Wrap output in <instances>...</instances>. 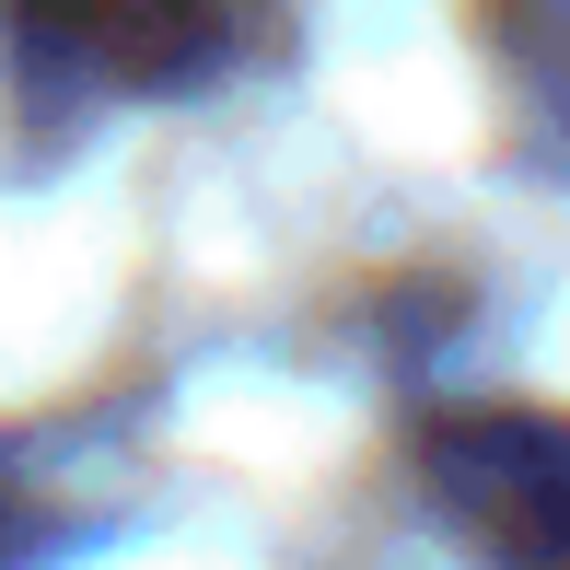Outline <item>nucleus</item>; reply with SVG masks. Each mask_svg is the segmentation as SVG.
I'll return each instance as SVG.
<instances>
[{"instance_id":"f257e3e1","label":"nucleus","mask_w":570,"mask_h":570,"mask_svg":"<svg viewBox=\"0 0 570 570\" xmlns=\"http://www.w3.org/2000/svg\"><path fill=\"white\" fill-rule=\"evenodd\" d=\"M256 0H0L23 94H187L245 47Z\"/></svg>"},{"instance_id":"f03ea898","label":"nucleus","mask_w":570,"mask_h":570,"mask_svg":"<svg viewBox=\"0 0 570 570\" xmlns=\"http://www.w3.org/2000/svg\"><path fill=\"white\" fill-rule=\"evenodd\" d=\"M443 501L501 570H570V443L524 420H465L443 431Z\"/></svg>"}]
</instances>
